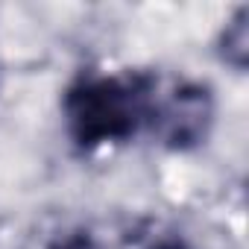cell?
Returning a JSON list of instances; mask_svg holds the SVG:
<instances>
[{"label":"cell","instance_id":"1","mask_svg":"<svg viewBox=\"0 0 249 249\" xmlns=\"http://www.w3.org/2000/svg\"><path fill=\"white\" fill-rule=\"evenodd\" d=\"M153 76H82L65 91V120L71 141L88 153L103 144L132 138L150 117Z\"/></svg>","mask_w":249,"mask_h":249},{"label":"cell","instance_id":"2","mask_svg":"<svg viewBox=\"0 0 249 249\" xmlns=\"http://www.w3.org/2000/svg\"><path fill=\"white\" fill-rule=\"evenodd\" d=\"M147 123H153L159 141L167 150L188 153L205 144L214 126V94L208 85L182 82L167 97H153Z\"/></svg>","mask_w":249,"mask_h":249},{"label":"cell","instance_id":"3","mask_svg":"<svg viewBox=\"0 0 249 249\" xmlns=\"http://www.w3.org/2000/svg\"><path fill=\"white\" fill-rule=\"evenodd\" d=\"M217 47H220V59L229 68L246 71V62H249V9L246 6H240L229 18V24L220 33Z\"/></svg>","mask_w":249,"mask_h":249},{"label":"cell","instance_id":"4","mask_svg":"<svg viewBox=\"0 0 249 249\" xmlns=\"http://www.w3.org/2000/svg\"><path fill=\"white\" fill-rule=\"evenodd\" d=\"M50 249H100V246H97V240L88 231H71V234L59 237Z\"/></svg>","mask_w":249,"mask_h":249},{"label":"cell","instance_id":"5","mask_svg":"<svg viewBox=\"0 0 249 249\" xmlns=\"http://www.w3.org/2000/svg\"><path fill=\"white\" fill-rule=\"evenodd\" d=\"M150 249H194L188 240H182V237H161V240H156Z\"/></svg>","mask_w":249,"mask_h":249}]
</instances>
